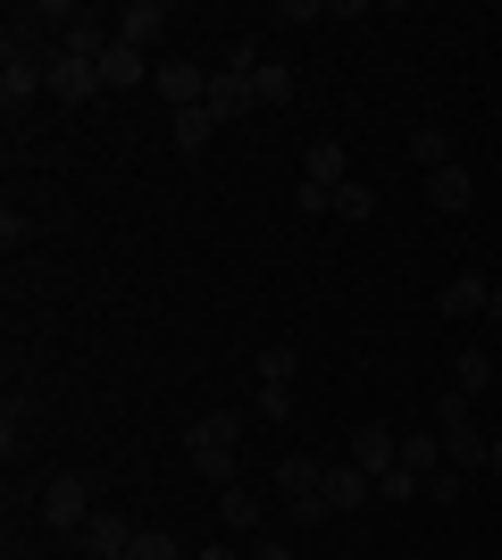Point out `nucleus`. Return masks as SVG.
Instances as JSON below:
<instances>
[{
    "label": "nucleus",
    "instance_id": "nucleus-3",
    "mask_svg": "<svg viewBox=\"0 0 502 560\" xmlns=\"http://www.w3.org/2000/svg\"><path fill=\"white\" fill-rule=\"evenodd\" d=\"M352 468H369V477H385V468H402V435H394L385 419L352 427Z\"/></svg>",
    "mask_w": 502,
    "mask_h": 560
},
{
    "label": "nucleus",
    "instance_id": "nucleus-12",
    "mask_svg": "<svg viewBox=\"0 0 502 560\" xmlns=\"http://www.w3.org/2000/svg\"><path fill=\"white\" fill-rule=\"evenodd\" d=\"M302 185H352V151H343V142H311V151H302Z\"/></svg>",
    "mask_w": 502,
    "mask_h": 560
},
{
    "label": "nucleus",
    "instance_id": "nucleus-7",
    "mask_svg": "<svg viewBox=\"0 0 502 560\" xmlns=\"http://www.w3.org/2000/svg\"><path fill=\"white\" fill-rule=\"evenodd\" d=\"M43 93H59V101H93V93H101V68H93V59H68V50H59V59L43 68Z\"/></svg>",
    "mask_w": 502,
    "mask_h": 560
},
{
    "label": "nucleus",
    "instance_id": "nucleus-14",
    "mask_svg": "<svg viewBox=\"0 0 502 560\" xmlns=\"http://www.w3.org/2000/svg\"><path fill=\"white\" fill-rule=\"evenodd\" d=\"M486 302H494V284H486L478 268H460V277L444 284V293H435V310H444V318H478Z\"/></svg>",
    "mask_w": 502,
    "mask_h": 560
},
{
    "label": "nucleus",
    "instance_id": "nucleus-27",
    "mask_svg": "<svg viewBox=\"0 0 502 560\" xmlns=\"http://www.w3.org/2000/svg\"><path fill=\"white\" fill-rule=\"evenodd\" d=\"M478 419V401L460 394V385H444V394H435V427H469Z\"/></svg>",
    "mask_w": 502,
    "mask_h": 560
},
{
    "label": "nucleus",
    "instance_id": "nucleus-1",
    "mask_svg": "<svg viewBox=\"0 0 502 560\" xmlns=\"http://www.w3.org/2000/svg\"><path fill=\"white\" fill-rule=\"evenodd\" d=\"M185 460L201 468V477H218V486H243V419H235V410L192 419L185 427Z\"/></svg>",
    "mask_w": 502,
    "mask_h": 560
},
{
    "label": "nucleus",
    "instance_id": "nucleus-15",
    "mask_svg": "<svg viewBox=\"0 0 502 560\" xmlns=\"http://www.w3.org/2000/svg\"><path fill=\"white\" fill-rule=\"evenodd\" d=\"M410 160L428 167H453V126H444V117H419V126H410Z\"/></svg>",
    "mask_w": 502,
    "mask_h": 560
},
{
    "label": "nucleus",
    "instance_id": "nucleus-8",
    "mask_svg": "<svg viewBox=\"0 0 502 560\" xmlns=\"http://www.w3.org/2000/svg\"><path fill=\"white\" fill-rule=\"evenodd\" d=\"M201 109H210L218 126H235V117L260 109V93H252V75H226V68H218V75H210V101H201Z\"/></svg>",
    "mask_w": 502,
    "mask_h": 560
},
{
    "label": "nucleus",
    "instance_id": "nucleus-17",
    "mask_svg": "<svg viewBox=\"0 0 502 560\" xmlns=\"http://www.w3.org/2000/svg\"><path fill=\"white\" fill-rule=\"evenodd\" d=\"M402 468L428 486L435 468H444V435H435V427H410V435H402Z\"/></svg>",
    "mask_w": 502,
    "mask_h": 560
},
{
    "label": "nucleus",
    "instance_id": "nucleus-2",
    "mask_svg": "<svg viewBox=\"0 0 502 560\" xmlns=\"http://www.w3.org/2000/svg\"><path fill=\"white\" fill-rule=\"evenodd\" d=\"M151 93H160L167 109H201V101H210V68H192V59H160Z\"/></svg>",
    "mask_w": 502,
    "mask_h": 560
},
{
    "label": "nucleus",
    "instance_id": "nucleus-32",
    "mask_svg": "<svg viewBox=\"0 0 502 560\" xmlns=\"http://www.w3.org/2000/svg\"><path fill=\"white\" fill-rule=\"evenodd\" d=\"M25 234H34V218H25V210H9V218H0V252H17Z\"/></svg>",
    "mask_w": 502,
    "mask_h": 560
},
{
    "label": "nucleus",
    "instance_id": "nucleus-29",
    "mask_svg": "<svg viewBox=\"0 0 502 560\" xmlns=\"http://www.w3.org/2000/svg\"><path fill=\"white\" fill-rule=\"evenodd\" d=\"M318 18H335L327 0H277V25H318Z\"/></svg>",
    "mask_w": 502,
    "mask_h": 560
},
{
    "label": "nucleus",
    "instance_id": "nucleus-24",
    "mask_svg": "<svg viewBox=\"0 0 502 560\" xmlns=\"http://www.w3.org/2000/svg\"><path fill=\"white\" fill-rule=\"evenodd\" d=\"M293 369H302V351H293V343H268L260 351V385H293Z\"/></svg>",
    "mask_w": 502,
    "mask_h": 560
},
{
    "label": "nucleus",
    "instance_id": "nucleus-4",
    "mask_svg": "<svg viewBox=\"0 0 502 560\" xmlns=\"http://www.w3.org/2000/svg\"><path fill=\"white\" fill-rule=\"evenodd\" d=\"M43 518L50 527H84V518H93V486H84V477H50L43 486Z\"/></svg>",
    "mask_w": 502,
    "mask_h": 560
},
{
    "label": "nucleus",
    "instance_id": "nucleus-11",
    "mask_svg": "<svg viewBox=\"0 0 502 560\" xmlns=\"http://www.w3.org/2000/svg\"><path fill=\"white\" fill-rule=\"evenodd\" d=\"M34 101H43V68H34V59H9V68H0V109H9V126H17Z\"/></svg>",
    "mask_w": 502,
    "mask_h": 560
},
{
    "label": "nucleus",
    "instance_id": "nucleus-16",
    "mask_svg": "<svg viewBox=\"0 0 502 560\" xmlns=\"http://www.w3.org/2000/svg\"><path fill=\"white\" fill-rule=\"evenodd\" d=\"M218 518L235 527V536H260V518H268V502L252 486H218Z\"/></svg>",
    "mask_w": 502,
    "mask_h": 560
},
{
    "label": "nucleus",
    "instance_id": "nucleus-23",
    "mask_svg": "<svg viewBox=\"0 0 502 560\" xmlns=\"http://www.w3.org/2000/svg\"><path fill=\"white\" fill-rule=\"evenodd\" d=\"M260 68H268L260 34H235V43H226V75H260Z\"/></svg>",
    "mask_w": 502,
    "mask_h": 560
},
{
    "label": "nucleus",
    "instance_id": "nucleus-35",
    "mask_svg": "<svg viewBox=\"0 0 502 560\" xmlns=\"http://www.w3.org/2000/svg\"><path fill=\"white\" fill-rule=\"evenodd\" d=\"M486 468H494V477H502V435H494V460H486Z\"/></svg>",
    "mask_w": 502,
    "mask_h": 560
},
{
    "label": "nucleus",
    "instance_id": "nucleus-6",
    "mask_svg": "<svg viewBox=\"0 0 502 560\" xmlns=\"http://www.w3.org/2000/svg\"><path fill=\"white\" fill-rule=\"evenodd\" d=\"M151 50H135V43H109V59H101V93H135V84H151Z\"/></svg>",
    "mask_w": 502,
    "mask_h": 560
},
{
    "label": "nucleus",
    "instance_id": "nucleus-9",
    "mask_svg": "<svg viewBox=\"0 0 502 560\" xmlns=\"http://www.w3.org/2000/svg\"><path fill=\"white\" fill-rule=\"evenodd\" d=\"M435 435H444V468H460V477L494 460V435H486L478 419H469V427H435Z\"/></svg>",
    "mask_w": 502,
    "mask_h": 560
},
{
    "label": "nucleus",
    "instance_id": "nucleus-18",
    "mask_svg": "<svg viewBox=\"0 0 502 560\" xmlns=\"http://www.w3.org/2000/svg\"><path fill=\"white\" fill-rule=\"evenodd\" d=\"M327 486V468L311 460V452H285V460H277V493H285V502H302V493H318Z\"/></svg>",
    "mask_w": 502,
    "mask_h": 560
},
{
    "label": "nucleus",
    "instance_id": "nucleus-34",
    "mask_svg": "<svg viewBox=\"0 0 502 560\" xmlns=\"http://www.w3.org/2000/svg\"><path fill=\"white\" fill-rule=\"evenodd\" d=\"M201 560H243V552H226V544H210V552H201Z\"/></svg>",
    "mask_w": 502,
    "mask_h": 560
},
{
    "label": "nucleus",
    "instance_id": "nucleus-25",
    "mask_svg": "<svg viewBox=\"0 0 502 560\" xmlns=\"http://www.w3.org/2000/svg\"><path fill=\"white\" fill-rule=\"evenodd\" d=\"M252 410H260L268 427H293V385H260V394H252Z\"/></svg>",
    "mask_w": 502,
    "mask_h": 560
},
{
    "label": "nucleus",
    "instance_id": "nucleus-19",
    "mask_svg": "<svg viewBox=\"0 0 502 560\" xmlns=\"http://www.w3.org/2000/svg\"><path fill=\"white\" fill-rule=\"evenodd\" d=\"M335 218H343V226H369V218H377V185H335Z\"/></svg>",
    "mask_w": 502,
    "mask_h": 560
},
{
    "label": "nucleus",
    "instance_id": "nucleus-10",
    "mask_svg": "<svg viewBox=\"0 0 502 560\" xmlns=\"http://www.w3.org/2000/svg\"><path fill=\"white\" fill-rule=\"evenodd\" d=\"M318 493H327V511H369V502H377V477L343 460V468H327V486H318Z\"/></svg>",
    "mask_w": 502,
    "mask_h": 560
},
{
    "label": "nucleus",
    "instance_id": "nucleus-21",
    "mask_svg": "<svg viewBox=\"0 0 502 560\" xmlns=\"http://www.w3.org/2000/svg\"><path fill=\"white\" fill-rule=\"evenodd\" d=\"M252 93H260V109H285V101H293V68H285V59H268V68L252 75Z\"/></svg>",
    "mask_w": 502,
    "mask_h": 560
},
{
    "label": "nucleus",
    "instance_id": "nucleus-20",
    "mask_svg": "<svg viewBox=\"0 0 502 560\" xmlns=\"http://www.w3.org/2000/svg\"><path fill=\"white\" fill-rule=\"evenodd\" d=\"M453 385H460L469 401H478L486 385H494V360H486V351H453Z\"/></svg>",
    "mask_w": 502,
    "mask_h": 560
},
{
    "label": "nucleus",
    "instance_id": "nucleus-28",
    "mask_svg": "<svg viewBox=\"0 0 502 560\" xmlns=\"http://www.w3.org/2000/svg\"><path fill=\"white\" fill-rule=\"evenodd\" d=\"M419 493H428V502H444V511H453L460 493H469V477H460V468H435V477H428V486H419Z\"/></svg>",
    "mask_w": 502,
    "mask_h": 560
},
{
    "label": "nucleus",
    "instance_id": "nucleus-31",
    "mask_svg": "<svg viewBox=\"0 0 502 560\" xmlns=\"http://www.w3.org/2000/svg\"><path fill=\"white\" fill-rule=\"evenodd\" d=\"M293 210L302 218H335V192L327 185H293Z\"/></svg>",
    "mask_w": 502,
    "mask_h": 560
},
{
    "label": "nucleus",
    "instance_id": "nucleus-13",
    "mask_svg": "<svg viewBox=\"0 0 502 560\" xmlns=\"http://www.w3.org/2000/svg\"><path fill=\"white\" fill-rule=\"evenodd\" d=\"M428 201H435V210H444V218H460V210H469V201H478V176H469V167H435V176H428Z\"/></svg>",
    "mask_w": 502,
    "mask_h": 560
},
{
    "label": "nucleus",
    "instance_id": "nucleus-33",
    "mask_svg": "<svg viewBox=\"0 0 502 560\" xmlns=\"http://www.w3.org/2000/svg\"><path fill=\"white\" fill-rule=\"evenodd\" d=\"M486 327H502V284H494V302H486Z\"/></svg>",
    "mask_w": 502,
    "mask_h": 560
},
{
    "label": "nucleus",
    "instance_id": "nucleus-26",
    "mask_svg": "<svg viewBox=\"0 0 502 560\" xmlns=\"http://www.w3.org/2000/svg\"><path fill=\"white\" fill-rule=\"evenodd\" d=\"M126 560H185V552H176L167 527H135V552H126Z\"/></svg>",
    "mask_w": 502,
    "mask_h": 560
},
{
    "label": "nucleus",
    "instance_id": "nucleus-5",
    "mask_svg": "<svg viewBox=\"0 0 502 560\" xmlns=\"http://www.w3.org/2000/svg\"><path fill=\"white\" fill-rule=\"evenodd\" d=\"M167 18H176L167 0H126V9H118V18H109V25H118V43L151 50V43H160V34H167Z\"/></svg>",
    "mask_w": 502,
    "mask_h": 560
},
{
    "label": "nucleus",
    "instance_id": "nucleus-30",
    "mask_svg": "<svg viewBox=\"0 0 502 560\" xmlns=\"http://www.w3.org/2000/svg\"><path fill=\"white\" fill-rule=\"evenodd\" d=\"M377 502H419V477H410V468H385V477H377Z\"/></svg>",
    "mask_w": 502,
    "mask_h": 560
},
{
    "label": "nucleus",
    "instance_id": "nucleus-22",
    "mask_svg": "<svg viewBox=\"0 0 502 560\" xmlns=\"http://www.w3.org/2000/svg\"><path fill=\"white\" fill-rule=\"evenodd\" d=\"M210 135H218L210 109H176V151H210Z\"/></svg>",
    "mask_w": 502,
    "mask_h": 560
}]
</instances>
